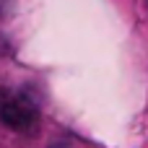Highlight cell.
Instances as JSON below:
<instances>
[{
	"label": "cell",
	"instance_id": "6da1fadb",
	"mask_svg": "<svg viewBox=\"0 0 148 148\" xmlns=\"http://www.w3.org/2000/svg\"><path fill=\"white\" fill-rule=\"evenodd\" d=\"M0 122L13 130H26L36 122V104L13 88H0Z\"/></svg>",
	"mask_w": 148,
	"mask_h": 148
}]
</instances>
